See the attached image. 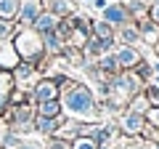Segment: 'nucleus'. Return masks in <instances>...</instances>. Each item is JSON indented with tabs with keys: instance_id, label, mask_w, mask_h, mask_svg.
I'll return each mask as SVG.
<instances>
[{
	"instance_id": "b1692460",
	"label": "nucleus",
	"mask_w": 159,
	"mask_h": 149,
	"mask_svg": "<svg viewBox=\"0 0 159 149\" xmlns=\"http://www.w3.org/2000/svg\"><path fill=\"white\" fill-rule=\"evenodd\" d=\"M125 109H130V112H141V115H143V112L148 109V101H146V96H143V91H138L135 96L127 101V107H125Z\"/></svg>"
},
{
	"instance_id": "72a5a7b5",
	"label": "nucleus",
	"mask_w": 159,
	"mask_h": 149,
	"mask_svg": "<svg viewBox=\"0 0 159 149\" xmlns=\"http://www.w3.org/2000/svg\"><path fill=\"white\" fill-rule=\"evenodd\" d=\"M96 149H114L111 144H101V147H96Z\"/></svg>"
},
{
	"instance_id": "bb28decb",
	"label": "nucleus",
	"mask_w": 159,
	"mask_h": 149,
	"mask_svg": "<svg viewBox=\"0 0 159 149\" xmlns=\"http://www.w3.org/2000/svg\"><path fill=\"white\" fill-rule=\"evenodd\" d=\"M98 144L93 141V138H88V136H77L72 141V149H96Z\"/></svg>"
},
{
	"instance_id": "7ed1b4c3",
	"label": "nucleus",
	"mask_w": 159,
	"mask_h": 149,
	"mask_svg": "<svg viewBox=\"0 0 159 149\" xmlns=\"http://www.w3.org/2000/svg\"><path fill=\"white\" fill-rule=\"evenodd\" d=\"M143 128H146V117H143L141 112H130V109H122V112H119V120H117L119 136H125V138H141Z\"/></svg>"
},
{
	"instance_id": "c9c22d12",
	"label": "nucleus",
	"mask_w": 159,
	"mask_h": 149,
	"mask_svg": "<svg viewBox=\"0 0 159 149\" xmlns=\"http://www.w3.org/2000/svg\"><path fill=\"white\" fill-rule=\"evenodd\" d=\"M109 3H114V0H109Z\"/></svg>"
},
{
	"instance_id": "f257e3e1",
	"label": "nucleus",
	"mask_w": 159,
	"mask_h": 149,
	"mask_svg": "<svg viewBox=\"0 0 159 149\" xmlns=\"http://www.w3.org/2000/svg\"><path fill=\"white\" fill-rule=\"evenodd\" d=\"M58 83V101H61V112L66 117L74 120H85V123H98V101H96V91L85 83L69 77L66 72L58 74H48Z\"/></svg>"
},
{
	"instance_id": "f03ea898",
	"label": "nucleus",
	"mask_w": 159,
	"mask_h": 149,
	"mask_svg": "<svg viewBox=\"0 0 159 149\" xmlns=\"http://www.w3.org/2000/svg\"><path fill=\"white\" fill-rule=\"evenodd\" d=\"M11 40H13V48H16V53H19V59H21V61L34 64L40 74L45 72L51 56H45L43 37H40L32 27H19V24H16V32L11 35Z\"/></svg>"
},
{
	"instance_id": "f8f14e48",
	"label": "nucleus",
	"mask_w": 159,
	"mask_h": 149,
	"mask_svg": "<svg viewBox=\"0 0 159 149\" xmlns=\"http://www.w3.org/2000/svg\"><path fill=\"white\" fill-rule=\"evenodd\" d=\"M114 40H117V46H138L141 43V35H138V27L133 22L122 24V27L114 29Z\"/></svg>"
},
{
	"instance_id": "c756f323",
	"label": "nucleus",
	"mask_w": 159,
	"mask_h": 149,
	"mask_svg": "<svg viewBox=\"0 0 159 149\" xmlns=\"http://www.w3.org/2000/svg\"><path fill=\"white\" fill-rule=\"evenodd\" d=\"M151 80L159 83V59H154V61H151Z\"/></svg>"
},
{
	"instance_id": "c85d7f7f",
	"label": "nucleus",
	"mask_w": 159,
	"mask_h": 149,
	"mask_svg": "<svg viewBox=\"0 0 159 149\" xmlns=\"http://www.w3.org/2000/svg\"><path fill=\"white\" fill-rule=\"evenodd\" d=\"M148 19L159 24V0H148Z\"/></svg>"
},
{
	"instance_id": "6ab92c4d",
	"label": "nucleus",
	"mask_w": 159,
	"mask_h": 149,
	"mask_svg": "<svg viewBox=\"0 0 159 149\" xmlns=\"http://www.w3.org/2000/svg\"><path fill=\"white\" fill-rule=\"evenodd\" d=\"M34 112H37V115H43V117H58V115H64V112H61V101H58V99L34 104Z\"/></svg>"
},
{
	"instance_id": "2eb2a0df",
	"label": "nucleus",
	"mask_w": 159,
	"mask_h": 149,
	"mask_svg": "<svg viewBox=\"0 0 159 149\" xmlns=\"http://www.w3.org/2000/svg\"><path fill=\"white\" fill-rule=\"evenodd\" d=\"M56 24H58V16H53L51 11H45V8H43V11H40V16L32 22V29H34L37 35H45V32H53V29H56Z\"/></svg>"
},
{
	"instance_id": "4468645a",
	"label": "nucleus",
	"mask_w": 159,
	"mask_h": 149,
	"mask_svg": "<svg viewBox=\"0 0 159 149\" xmlns=\"http://www.w3.org/2000/svg\"><path fill=\"white\" fill-rule=\"evenodd\" d=\"M43 37V48H45V56H51V59H56V56H61V51H64V46L66 43L61 40V35L53 29V32H45V35H40Z\"/></svg>"
},
{
	"instance_id": "a211bd4d",
	"label": "nucleus",
	"mask_w": 159,
	"mask_h": 149,
	"mask_svg": "<svg viewBox=\"0 0 159 149\" xmlns=\"http://www.w3.org/2000/svg\"><path fill=\"white\" fill-rule=\"evenodd\" d=\"M90 35H93V37H98V40H114V27L109 22H103V19H93Z\"/></svg>"
},
{
	"instance_id": "20e7f679",
	"label": "nucleus",
	"mask_w": 159,
	"mask_h": 149,
	"mask_svg": "<svg viewBox=\"0 0 159 149\" xmlns=\"http://www.w3.org/2000/svg\"><path fill=\"white\" fill-rule=\"evenodd\" d=\"M27 93H29V101L32 104L51 101V99H58V83L53 80V77H48V74H40Z\"/></svg>"
},
{
	"instance_id": "5701e85b",
	"label": "nucleus",
	"mask_w": 159,
	"mask_h": 149,
	"mask_svg": "<svg viewBox=\"0 0 159 149\" xmlns=\"http://www.w3.org/2000/svg\"><path fill=\"white\" fill-rule=\"evenodd\" d=\"M143 96H146L148 107H159V83L148 80L146 85H143Z\"/></svg>"
},
{
	"instance_id": "a878e982",
	"label": "nucleus",
	"mask_w": 159,
	"mask_h": 149,
	"mask_svg": "<svg viewBox=\"0 0 159 149\" xmlns=\"http://www.w3.org/2000/svg\"><path fill=\"white\" fill-rule=\"evenodd\" d=\"M143 117H146V125H151V128L159 131V107H148L143 112Z\"/></svg>"
},
{
	"instance_id": "473e14b6",
	"label": "nucleus",
	"mask_w": 159,
	"mask_h": 149,
	"mask_svg": "<svg viewBox=\"0 0 159 149\" xmlns=\"http://www.w3.org/2000/svg\"><path fill=\"white\" fill-rule=\"evenodd\" d=\"M151 51H154V56L159 59V43H157V46H151Z\"/></svg>"
},
{
	"instance_id": "39448f33",
	"label": "nucleus",
	"mask_w": 159,
	"mask_h": 149,
	"mask_svg": "<svg viewBox=\"0 0 159 149\" xmlns=\"http://www.w3.org/2000/svg\"><path fill=\"white\" fill-rule=\"evenodd\" d=\"M11 77H13V85H16V88L29 91V88H32V83L40 77V72H37V67H34V64H29V61H19L16 67H13Z\"/></svg>"
},
{
	"instance_id": "0eeeda50",
	"label": "nucleus",
	"mask_w": 159,
	"mask_h": 149,
	"mask_svg": "<svg viewBox=\"0 0 159 149\" xmlns=\"http://www.w3.org/2000/svg\"><path fill=\"white\" fill-rule=\"evenodd\" d=\"M111 53H114V59H117V64H119V72L133 69V67H135V64L143 59V53L138 51L135 46H117Z\"/></svg>"
},
{
	"instance_id": "6e6552de",
	"label": "nucleus",
	"mask_w": 159,
	"mask_h": 149,
	"mask_svg": "<svg viewBox=\"0 0 159 149\" xmlns=\"http://www.w3.org/2000/svg\"><path fill=\"white\" fill-rule=\"evenodd\" d=\"M66 120V115H58V117H43V115H34V123H32V131L37 136L48 138V136H56V131L61 128V123Z\"/></svg>"
},
{
	"instance_id": "412c9836",
	"label": "nucleus",
	"mask_w": 159,
	"mask_h": 149,
	"mask_svg": "<svg viewBox=\"0 0 159 149\" xmlns=\"http://www.w3.org/2000/svg\"><path fill=\"white\" fill-rule=\"evenodd\" d=\"M21 141H24V138L19 136V133H13L11 128H3V136H0V147H3V149H19Z\"/></svg>"
},
{
	"instance_id": "ddd939ff",
	"label": "nucleus",
	"mask_w": 159,
	"mask_h": 149,
	"mask_svg": "<svg viewBox=\"0 0 159 149\" xmlns=\"http://www.w3.org/2000/svg\"><path fill=\"white\" fill-rule=\"evenodd\" d=\"M135 27H138V35H141V43H146L148 48L159 43V24H154L151 19H143V22H138Z\"/></svg>"
},
{
	"instance_id": "9b49d317",
	"label": "nucleus",
	"mask_w": 159,
	"mask_h": 149,
	"mask_svg": "<svg viewBox=\"0 0 159 149\" xmlns=\"http://www.w3.org/2000/svg\"><path fill=\"white\" fill-rule=\"evenodd\" d=\"M40 3H43L45 11H51L53 16H58V19L77 13V3H74V0H40Z\"/></svg>"
},
{
	"instance_id": "1a4fd4ad",
	"label": "nucleus",
	"mask_w": 159,
	"mask_h": 149,
	"mask_svg": "<svg viewBox=\"0 0 159 149\" xmlns=\"http://www.w3.org/2000/svg\"><path fill=\"white\" fill-rule=\"evenodd\" d=\"M40 11H43V3H40V0H21L16 24L19 27H32V22L40 16Z\"/></svg>"
},
{
	"instance_id": "f704fd0d",
	"label": "nucleus",
	"mask_w": 159,
	"mask_h": 149,
	"mask_svg": "<svg viewBox=\"0 0 159 149\" xmlns=\"http://www.w3.org/2000/svg\"><path fill=\"white\" fill-rule=\"evenodd\" d=\"M82 3H90V0H82Z\"/></svg>"
},
{
	"instance_id": "2f4dec72",
	"label": "nucleus",
	"mask_w": 159,
	"mask_h": 149,
	"mask_svg": "<svg viewBox=\"0 0 159 149\" xmlns=\"http://www.w3.org/2000/svg\"><path fill=\"white\" fill-rule=\"evenodd\" d=\"M19 149H43V147H37V144H32V141H21Z\"/></svg>"
},
{
	"instance_id": "423d86ee",
	"label": "nucleus",
	"mask_w": 159,
	"mask_h": 149,
	"mask_svg": "<svg viewBox=\"0 0 159 149\" xmlns=\"http://www.w3.org/2000/svg\"><path fill=\"white\" fill-rule=\"evenodd\" d=\"M101 19H103V22H109L114 29H117V27H122V24L130 22V11L125 8L122 0H114V3H109V6L101 11Z\"/></svg>"
},
{
	"instance_id": "7c9ffc66",
	"label": "nucleus",
	"mask_w": 159,
	"mask_h": 149,
	"mask_svg": "<svg viewBox=\"0 0 159 149\" xmlns=\"http://www.w3.org/2000/svg\"><path fill=\"white\" fill-rule=\"evenodd\" d=\"M88 6H93V8H96V11H103V8L109 6V0H90Z\"/></svg>"
},
{
	"instance_id": "9d476101",
	"label": "nucleus",
	"mask_w": 159,
	"mask_h": 149,
	"mask_svg": "<svg viewBox=\"0 0 159 149\" xmlns=\"http://www.w3.org/2000/svg\"><path fill=\"white\" fill-rule=\"evenodd\" d=\"M21 61L13 48V40L6 37V40H0V72H13V67Z\"/></svg>"
},
{
	"instance_id": "cd10ccee",
	"label": "nucleus",
	"mask_w": 159,
	"mask_h": 149,
	"mask_svg": "<svg viewBox=\"0 0 159 149\" xmlns=\"http://www.w3.org/2000/svg\"><path fill=\"white\" fill-rule=\"evenodd\" d=\"M13 32H16V22H6V19H0V40L11 37Z\"/></svg>"
},
{
	"instance_id": "4be33fe9",
	"label": "nucleus",
	"mask_w": 159,
	"mask_h": 149,
	"mask_svg": "<svg viewBox=\"0 0 159 149\" xmlns=\"http://www.w3.org/2000/svg\"><path fill=\"white\" fill-rule=\"evenodd\" d=\"M133 72H135V77L143 83V85H146V83L151 80V61H148V59H141V61L133 67Z\"/></svg>"
},
{
	"instance_id": "e433bc0d",
	"label": "nucleus",
	"mask_w": 159,
	"mask_h": 149,
	"mask_svg": "<svg viewBox=\"0 0 159 149\" xmlns=\"http://www.w3.org/2000/svg\"><path fill=\"white\" fill-rule=\"evenodd\" d=\"M0 149H3V147H0Z\"/></svg>"
},
{
	"instance_id": "aec40b11",
	"label": "nucleus",
	"mask_w": 159,
	"mask_h": 149,
	"mask_svg": "<svg viewBox=\"0 0 159 149\" xmlns=\"http://www.w3.org/2000/svg\"><path fill=\"white\" fill-rule=\"evenodd\" d=\"M19 6H21V0H0V19H6V22H16Z\"/></svg>"
},
{
	"instance_id": "f3484780",
	"label": "nucleus",
	"mask_w": 159,
	"mask_h": 149,
	"mask_svg": "<svg viewBox=\"0 0 159 149\" xmlns=\"http://www.w3.org/2000/svg\"><path fill=\"white\" fill-rule=\"evenodd\" d=\"M11 91H13L11 72H0V117H3V112L8 109V96H11Z\"/></svg>"
},
{
	"instance_id": "dca6fc26",
	"label": "nucleus",
	"mask_w": 159,
	"mask_h": 149,
	"mask_svg": "<svg viewBox=\"0 0 159 149\" xmlns=\"http://www.w3.org/2000/svg\"><path fill=\"white\" fill-rule=\"evenodd\" d=\"M96 67L103 72V77H106V80H109V77H114V74L119 72V64H117V59H114L111 51H109V53H101V56L96 59Z\"/></svg>"
},
{
	"instance_id": "393cba45",
	"label": "nucleus",
	"mask_w": 159,
	"mask_h": 149,
	"mask_svg": "<svg viewBox=\"0 0 159 149\" xmlns=\"http://www.w3.org/2000/svg\"><path fill=\"white\" fill-rule=\"evenodd\" d=\"M43 149H72V141L58 138V136H48L45 144H43Z\"/></svg>"
}]
</instances>
